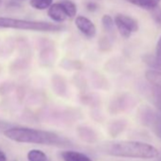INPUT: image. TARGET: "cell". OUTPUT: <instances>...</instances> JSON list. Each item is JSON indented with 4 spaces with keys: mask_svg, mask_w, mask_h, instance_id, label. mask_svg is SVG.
Here are the masks:
<instances>
[{
    "mask_svg": "<svg viewBox=\"0 0 161 161\" xmlns=\"http://www.w3.org/2000/svg\"><path fill=\"white\" fill-rule=\"evenodd\" d=\"M5 136L19 143H32L59 148H68L72 146L69 139L59 136L54 132L44 131L28 127H10L4 131Z\"/></svg>",
    "mask_w": 161,
    "mask_h": 161,
    "instance_id": "1",
    "label": "cell"
},
{
    "mask_svg": "<svg viewBox=\"0 0 161 161\" xmlns=\"http://www.w3.org/2000/svg\"><path fill=\"white\" fill-rule=\"evenodd\" d=\"M108 153L117 157L153 159L159 155L158 150L148 143L139 141H121L112 144Z\"/></svg>",
    "mask_w": 161,
    "mask_h": 161,
    "instance_id": "2",
    "label": "cell"
},
{
    "mask_svg": "<svg viewBox=\"0 0 161 161\" xmlns=\"http://www.w3.org/2000/svg\"><path fill=\"white\" fill-rule=\"evenodd\" d=\"M0 28H9L34 31H58L62 30V26L59 24H52L45 21L13 19L6 17H0Z\"/></svg>",
    "mask_w": 161,
    "mask_h": 161,
    "instance_id": "3",
    "label": "cell"
},
{
    "mask_svg": "<svg viewBox=\"0 0 161 161\" xmlns=\"http://www.w3.org/2000/svg\"><path fill=\"white\" fill-rule=\"evenodd\" d=\"M114 22L119 34L125 39H128L132 33L136 32L139 29L136 19L123 14H117L114 18Z\"/></svg>",
    "mask_w": 161,
    "mask_h": 161,
    "instance_id": "4",
    "label": "cell"
},
{
    "mask_svg": "<svg viewBox=\"0 0 161 161\" xmlns=\"http://www.w3.org/2000/svg\"><path fill=\"white\" fill-rule=\"evenodd\" d=\"M139 117L141 123L150 128L155 136L161 138V114L151 108L145 107L140 110Z\"/></svg>",
    "mask_w": 161,
    "mask_h": 161,
    "instance_id": "5",
    "label": "cell"
},
{
    "mask_svg": "<svg viewBox=\"0 0 161 161\" xmlns=\"http://www.w3.org/2000/svg\"><path fill=\"white\" fill-rule=\"evenodd\" d=\"M75 25L80 32L88 38H92L96 35V26L91 20L85 16H77V18L75 19Z\"/></svg>",
    "mask_w": 161,
    "mask_h": 161,
    "instance_id": "6",
    "label": "cell"
},
{
    "mask_svg": "<svg viewBox=\"0 0 161 161\" xmlns=\"http://www.w3.org/2000/svg\"><path fill=\"white\" fill-rule=\"evenodd\" d=\"M47 15L57 23H62L67 18L65 11L61 3L51 4L50 7L47 9Z\"/></svg>",
    "mask_w": 161,
    "mask_h": 161,
    "instance_id": "7",
    "label": "cell"
},
{
    "mask_svg": "<svg viewBox=\"0 0 161 161\" xmlns=\"http://www.w3.org/2000/svg\"><path fill=\"white\" fill-rule=\"evenodd\" d=\"M79 137L86 143H95L98 140L96 132L88 126H79L77 128Z\"/></svg>",
    "mask_w": 161,
    "mask_h": 161,
    "instance_id": "8",
    "label": "cell"
},
{
    "mask_svg": "<svg viewBox=\"0 0 161 161\" xmlns=\"http://www.w3.org/2000/svg\"><path fill=\"white\" fill-rule=\"evenodd\" d=\"M64 161H92V159L86 153L73 150H64L61 153Z\"/></svg>",
    "mask_w": 161,
    "mask_h": 161,
    "instance_id": "9",
    "label": "cell"
},
{
    "mask_svg": "<svg viewBox=\"0 0 161 161\" xmlns=\"http://www.w3.org/2000/svg\"><path fill=\"white\" fill-rule=\"evenodd\" d=\"M145 78L150 84L161 90V71L158 69H149L145 72Z\"/></svg>",
    "mask_w": 161,
    "mask_h": 161,
    "instance_id": "10",
    "label": "cell"
},
{
    "mask_svg": "<svg viewBox=\"0 0 161 161\" xmlns=\"http://www.w3.org/2000/svg\"><path fill=\"white\" fill-rule=\"evenodd\" d=\"M127 122L123 119H119V120H115L112 123L109 124L108 127V132L110 134L111 136L116 137L118 136L121 132L124 131V129L126 128Z\"/></svg>",
    "mask_w": 161,
    "mask_h": 161,
    "instance_id": "11",
    "label": "cell"
},
{
    "mask_svg": "<svg viewBox=\"0 0 161 161\" xmlns=\"http://www.w3.org/2000/svg\"><path fill=\"white\" fill-rule=\"evenodd\" d=\"M52 86L55 93L60 96L64 95L66 91V86L64 80L59 75H54L52 77Z\"/></svg>",
    "mask_w": 161,
    "mask_h": 161,
    "instance_id": "12",
    "label": "cell"
},
{
    "mask_svg": "<svg viewBox=\"0 0 161 161\" xmlns=\"http://www.w3.org/2000/svg\"><path fill=\"white\" fill-rule=\"evenodd\" d=\"M128 106V100L126 97H120L117 100H115L111 105H110V110L112 113H119L123 110H125Z\"/></svg>",
    "mask_w": 161,
    "mask_h": 161,
    "instance_id": "13",
    "label": "cell"
},
{
    "mask_svg": "<svg viewBox=\"0 0 161 161\" xmlns=\"http://www.w3.org/2000/svg\"><path fill=\"white\" fill-rule=\"evenodd\" d=\"M125 1L145 10H153L157 7V4L153 0H125Z\"/></svg>",
    "mask_w": 161,
    "mask_h": 161,
    "instance_id": "14",
    "label": "cell"
},
{
    "mask_svg": "<svg viewBox=\"0 0 161 161\" xmlns=\"http://www.w3.org/2000/svg\"><path fill=\"white\" fill-rule=\"evenodd\" d=\"M60 3L64 7L67 17L73 18L76 15V14H77V6L73 1H71V0H62Z\"/></svg>",
    "mask_w": 161,
    "mask_h": 161,
    "instance_id": "15",
    "label": "cell"
},
{
    "mask_svg": "<svg viewBox=\"0 0 161 161\" xmlns=\"http://www.w3.org/2000/svg\"><path fill=\"white\" fill-rule=\"evenodd\" d=\"M27 157L29 161H47V155L41 150H31Z\"/></svg>",
    "mask_w": 161,
    "mask_h": 161,
    "instance_id": "16",
    "label": "cell"
},
{
    "mask_svg": "<svg viewBox=\"0 0 161 161\" xmlns=\"http://www.w3.org/2000/svg\"><path fill=\"white\" fill-rule=\"evenodd\" d=\"M53 0H31L30 4L32 8L36 10H47L50 7Z\"/></svg>",
    "mask_w": 161,
    "mask_h": 161,
    "instance_id": "17",
    "label": "cell"
},
{
    "mask_svg": "<svg viewBox=\"0 0 161 161\" xmlns=\"http://www.w3.org/2000/svg\"><path fill=\"white\" fill-rule=\"evenodd\" d=\"M102 23H103V27L105 30V31H107L108 33H113L116 26H115L114 19L110 15L104 14L102 18Z\"/></svg>",
    "mask_w": 161,
    "mask_h": 161,
    "instance_id": "18",
    "label": "cell"
},
{
    "mask_svg": "<svg viewBox=\"0 0 161 161\" xmlns=\"http://www.w3.org/2000/svg\"><path fill=\"white\" fill-rule=\"evenodd\" d=\"M153 103L154 106L161 112V90L160 89H154L153 91Z\"/></svg>",
    "mask_w": 161,
    "mask_h": 161,
    "instance_id": "19",
    "label": "cell"
},
{
    "mask_svg": "<svg viewBox=\"0 0 161 161\" xmlns=\"http://www.w3.org/2000/svg\"><path fill=\"white\" fill-rule=\"evenodd\" d=\"M154 58L157 62V64H159V66L161 67V36L158 38V41L156 43L155 46V52H154Z\"/></svg>",
    "mask_w": 161,
    "mask_h": 161,
    "instance_id": "20",
    "label": "cell"
},
{
    "mask_svg": "<svg viewBox=\"0 0 161 161\" xmlns=\"http://www.w3.org/2000/svg\"><path fill=\"white\" fill-rule=\"evenodd\" d=\"M86 9L88 12H95L98 9V5L94 1H89L86 3Z\"/></svg>",
    "mask_w": 161,
    "mask_h": 161,
    "instance_id": "21",
    "label": "cell"
},
{
    "mask_svg": "<svg viewBox=\"0 0 161 161\" xmlns=\"http://www.w3.org/2000/svg\"><path fill=\"white\" fill-rule=\"evenodd\" d=\"M10 127H11V124L9 122L0 119V130H3V132H4L5 130H7Z\"/></svg>",
    "mask_w": 161,
    "mask_h": 161,
    "instance_id": "22",
    "label": "cell"
},
{
    "mask_svg": "<svg viewBox=\"0 0 161 161\" xmlns=\"http://www.w3.org/2000/svg\"><path fill=\"white\" fill-rule=\"evenodd\" d=\"M0 161H7V156L3 151L0 150Z\"/></svg>",
    "mask_w": 161,
    "mask_h": 161,
    "instance_id": "23",
    "label": "cell"
},
{
    "mask_svg": "<svg viewBox=\"0 0 161 161\" xmlns=\"http://www.w3.org/2000/svg\"><path fill=\"white\" fill-rule=\"evenodd\" d=\"M154 18H155V21H156V22H159V23H161V11L155 14V16H154Z\"/></svg>",
    "mask_w": 161,
    "mask_h": 161,
    "instance_id": "24",
    "label": "cell"
},
{
    "mask_svg": "<svg viewBox=\"0 0 161 161\" xmlns=\"http://www.w3.org/2000/svg\"><path fill=\"white\" fill-rule=\"evenodd\" d=\"M155 161H161V155H158L155 159Z\"/></svg>",
    "mask_w": 161,
    "mask_h": 161,
    "instance_id": "25",
    "label": "cell"
},
{
    "mask_svg": "<svg viewBox=\"0 0 161 161\" xmlns=\"http://www.w3.org/2000/svg\"><path fill=\"white\" fill-rule=\"evenodd\" d=\"M153 1L154 3H156V4L158 5V3H159V1H160V0H153Z\"/></svg>",
    "mask_w": 161,
    "mask_h": 161,
    "instance_id": "26",
    "label": "cell"
},
{
    "mask_svg": "<svg viewBox=\"0 0 161 161\" xmlns=\"http://www.w3.org/2000/svg\"><path fill=\"white\" fill-rule=\"evenodd\" d=\"M1 3H2V0H0V5H1Z\"/></svg>",
    "mask_w": 161,
    "mask_h": 161,
    "instance_id": "27",
    "label": "cell"
}]
</instances>
